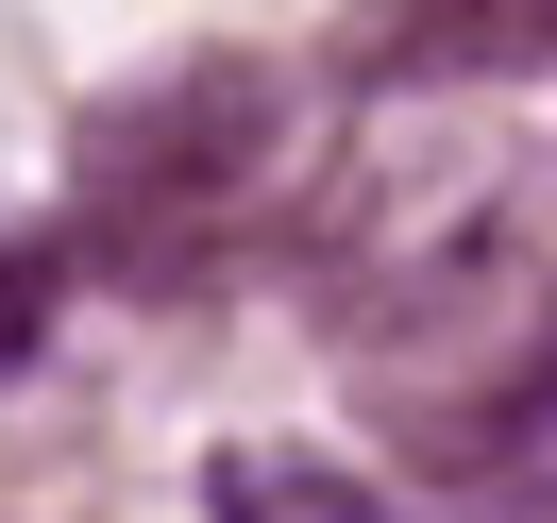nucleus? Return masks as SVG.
Instances as JSON below:
<instances>
[{"mask_svg": "<svg viewBox=\"0 0 557 523\" xmlns=\"http://www.w3.org/2000/svg\"><path fill=\"white\" fill-rule=\"evenodd\" d=\"M35 321H51V253H0V354L35 338Z\"/></svg>", "mask_w": 557, "mask_h": 523, "instance_id": "3", "label": "nucleus"}, {"mask_svg": "<svg viewBox=\"0 0 557 523\" xmlns=\"http://www.w3.org/2000/svg\"><path fill=\"white\" fill-rule=\"evenodd\" d=\"M253 170H271V85L253 69H186V85H152V102H119L85 136V186H102V220H136V253L220 237V203Z\"/></svg>", "mask_w": 557, "mask_h": 523, "instance_id": "1", "label": "nucleus"}, {"mask_svg": "<svg viewBox=\"0 0 557 523\" xmlns=\"http://www.w3.org/2000/svg\"><path fill=\"white\" fill-rule=\"evenodd\" d=\"M203 507H220V523H388V489H372V473H338V456L237 439V456L203 473Z\"/></svg>", "mask_w": 557, "mask_h": 523, "instance_id": "2", "label": "nucleus"}]
</instances>
